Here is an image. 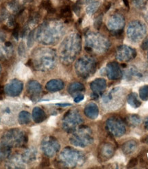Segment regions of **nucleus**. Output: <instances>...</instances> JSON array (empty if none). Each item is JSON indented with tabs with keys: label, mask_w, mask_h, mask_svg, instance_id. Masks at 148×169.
I'll list each match as a JSON object with an SVG mask.
<instances>
[{
	"label": "nucleus",
	"mask_w": 148,
	"mask_h": 169,
	"mask_svg": "<svg viewBox=\"0 0 148 169\" xmlns=\"http://www.w3.org/2000/svg\"><path fill=\"white\" fill-rule=\"evenodd\" d=\"M60 15L61 17L64 18L66 19H69L72 17L71 9L69 5L64 6L62 8L60 9Z\"/></svg>",
	"instance_id": "nucleus-7"
},
{
	"label": "nucleus",
	"mask_w": 148,
	"mask_h": 169,
	"mask_svg": "<svg viewBox=\"0 0 148 169\" xmlns=\"http://www.w3.org/2000/svg\"><path fill=\"white\" fill-rule=\"evenodd\" d=\"M41 6L43 8L48 11V13L54 14L56 13V10L54 8L52 3L50 0H43L41 2Z\"/></svg>",
	"instance_id": "nucleus-8"
},
{
	"label": "nucleus",
	"mask_w": 148,
	"mask_h": 169,
	"mask_svg": "<svg viewBox=\"0 0 148 169\" xmlns=\"http://www.w3.org/2000/svg\"><path fill=\"white\" fill-rule=\"evenodd\" d=\"M10 152V149L8 146L5 144H0V160H3L8 156Z\"/></svg>",
	"instance_id": "nucleus-9"
},
{
	"label": "nucleus",
	"mask_w": 148,
	"mask_h": 169,
	"mask_svg": "<svg viewBox=\"0 0 148 169\" xmlns=\"http://www.w3.org/2000/svg\"><path fill=\"white\" fill-rule=\"evenodd\" d=\"M26 1L27 2H30L32 1V0H26Z\"/></svg>",
	"instance_id": "nucleus-15"
},
{
	"label": "nucleus",
	"mask_w": 148,
	"mask_h": 169,
	"mask_svg": "<svg viewBox=\"0 0 148 169\" xmlns=\"http://www.w3.org/2000/svg\"><path fill=\"white\" fill-rule=\"evenodd\" d=\"M19 25L17 24L14 28L13 36L17 40L18 38H19Z\"/></svg>",
	"instance_id": "nucleus-11"
},
{
	"label": "nucleus",
	"mask_w": 148,
	"mask_h": 169,
	"mask_svg": "<svg viewBox=\"0 0 148 169\" xmlns=\"http://www.w3.org/2000/svg\"><path fill=\"white\" fill-rule=\"evenodd\" d=\"M23 133L19 130H11L6 132L2 137V143L8 146H17L24 143Z\"/></svg>",
	"instance_id": "nucleus-1"
},
{
	"label": "nucleus",
	"mask_w": 148,
	"mask_h": 169,
	"mask_svg": "<svg viewBox=\"0 0 148 169\" xmlns=\"http://www.w3.org/2000/svg\"><path fill=\"white\" fill-rule=\"evenodd\" d=\"M82 99H83V97H82V96H79V97H78L76 99H75V101L78 102V101H81V100H82Z\"/></svg>",
	"instance_id": "nucleus-14"
},
{
	"label": "nucleus",
	"mask_w": 148,
	"mask_h": 169,
	"mask_svg": "<svg viewBox=\"0 0 148 169\" xmlns=\"http://www.w3.org/2000/svg\"><path fill=\"white\" fill-rule=\"evenodd\" d=\"M86 114L87 116L91 117H94L97 115V109L95 106L93 105H89L86 109Z\"/></svg>",
	"instance_id": "nucleus-10"
},
{
	"label": "nucleus",
	"mask_w": 148,
	"mask_h": 169,
	"mask_svg": "<svg viewBox=\"0 0 148 169\" xmlns=\"http://www.w3.org/2000/svg\"><path fill=\"white\" fill-rule=\"evenodd\" d=\"M31 116L30 113L26 111H22L19 113V122L21 125H27L30 122Z\"/></svg>",
	"instance_id": "nucleus-6"
},
{
	"label": "nucleus",
	"mask_w": 148,
	"mask_h": 169,
	"mask_svg": "<svg viewBox=\"0 0 148 169\" xmlns=\"http://www.w3.org/2000/svg\"><path fill=\"white\" fill-rule=\"evenodd\" d=\"M0 72H1V67H0Z\"/></svg>",
	"instance_id": "nucleus-16"
},
{
	"label": "nucleus",
	"mask_w": 148,
	"mask_h": 169,
	"mask_svg": "<svg viewBox=\"0 0 148 169\" xmlns=\"http://www.w3.org/2000/svg\"><path fill=\"white\" fill-rule=\"evenodd\" d=\"M73 9L75 11V13H76L78 14H79V13L80 12V6L79 4V2H77L76 4H75L74 6Z\"/></svg>",
	"instance_id": "nucleus-12"
},
{
	"label": "nucleus",
	"mask_w": 148,
	"mask_h": 169,
	"mask_svg": "<svg viewBox=\"0 0 148 169\" xmlns=\"http://www.w3.org/2000/svg\"><path fill=\"white\" fill-rule=\"evenodd\" d=\"M136 164V159L133 158V159H132V160H130V162H129V164H128L129 165H128V167L134 166Z\"/></svg>",
	"instance_id": "nucleus-13"
},
{
	"label": "nucleus",
	"mask_w": 148,
	"mask_h": 169,
	"mask_svg": "<svg viewBox=\"0 0 148 169\" xmlns=\"http://www.w3.org/2000/svg\"><path fill=\"white\" fill-rule=\"evenodd\" d=\"M23 90V84L17 79L12 80L4 88L5 93L10 97L18 96Z\"/></svg>",
	"instance_id": "nucleus-2"
},
{
	"label": "nucleus",
	"mask_w": 148,
	"mask_h": 169,
	"mask_svg": "<svg viewBox=\"0 0 148 169\" xmlns=\"http://www.w3.org/2000/svg\"><path fill=\"white\" fill-rule=\"evenodd\" d=\"M32 118L36 123H41L45 119V114L40 108H35L32 112Z\"/></svg>",
	"instance_id": "nucleus-4"
},
{
	"label": "nucleus",
	"mask_w": 148,
	"mask_h": 169,
	"mask_svg": "<svg viewBox=\"0 0 148 169\" xmlns=\"http://www.w3.org/2000/svg\"><path fill=\"white\" fill-rule=\"evenodd\" d=\"M27 90L28 94L32 97L38 95L41 91V86L38 82L32 81L28 83L27 86Z\"/></svg>",
	"instance_id": "nucleus-3"
},
{
	"label": "nucleus",
	"mask_w": 148,
	"mask_h": 169,
	"mask_svg": "<svg viewBox=\"0 0 148 169\" xmlns=\"http://www.w3.org/2000/svg\"><path fill=\"white\" fill-rule=\"evenodd\" d=\"M63 84L62 82L56 80L51 81V82H49L48 84H47V89L50 91H55L60 90L61 89H63Z\"/></svg>",
	"instance_id": "nucleus-5"
}]
</instances>
